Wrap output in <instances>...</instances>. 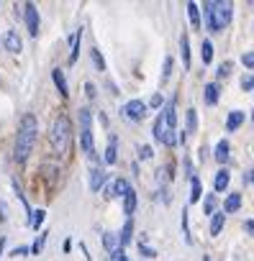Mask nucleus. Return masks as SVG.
Here are the masks:
<instances>
[{"label":"nucleus","instance_id":"1","mask_svg":"<svg viewBox=\"0 0 254 261\" xmlns=\"http://www.w3.org/2000/svg\"><path fill=\"white\" fill-rule=\"evenodd\" d=\"M36 133H39V125H36V118L29 113L23 115L21 125H18V136H16V149H13V156L18 164H23L26 159H29L34 143H36Z\"/></svg>","mask_w":254,"mask_h":261},{"label":"nucleus","instance_id":"2","mask_svg":"<svg viewBox=\"0 0 254 261\" xmlns=\"http://www.w3.org/2000/svg\"><path fill=\"white\" fill-rule=\"evenodd\" d=\"M51 146H54V151L57 154H67L69 151V141H72V123H69V118L67 115H59L57 121H54V125H51Z\"/></svg>","mask_w":254,"mask_h":261},{"label":"nucleus","instance_id":"3","mask_svg":"<svg viewBox=\"0 0 254 261\" xmlns=\"http://www.w3.org/2000/svg\"><path fill=\"white\" fill-rule=\"evenodd\" d=\"M90 121H93V115H90L87 107L80 110V146H83L85 154H90L95 159V146H93V128H90Z\"/></svg>","mask_w":254,"mask_h":261},{"label":"nucleus","instance_id":"4","mask_svg":"<svg viewBox=\"0 0 254 261\" xmlns=\"http://www.w3.org/2000/svg\"><path fill=\"white\" fill-rule=\"evenodd\" d=\"M213 5V18H216V26H219V31L226 29V26L231 23V18H234V11H231V3H226V0H216Z\"/></svg>","mask_w":254,"mask_h":261},{"label":"nucleus","instance_id":"5","mask_svg":"<svg viewBox=\"0 0 254 261\" xmlns=\"http://www.w3.org/2000/svg\"><path fill=\"white\" fill-rule=\"evenodd\" d=\"M123 115L129 121H134V123H139V121H144L147 118V103H141V100H129L123 105Z\"/></svg>","mask_w":254,"mask_h":261},{"label":"nucleus","instance_id":"6","mask_svg":"<svg viewBox=\"0 0 254 261\" xmlns=\"http://www.w3.org/2000/svg\"><path fill=\"white\" fill-rule=\"evenodd\" d=\"M23 18H26V26H29V33L31 36H39V11H36L34 3H26L23 5Z\"/></svg>","mask_w":254,"mask_h":261},{"label":"nucleus","instance_id":"7","mask_svg":"<svg viewBox=\"0 0 254 261\" xmlns=\"http://www.w3.org/2000/svg\"><path fill=\"white\" fill-rule=\"evenodd\" d=\"M129 190H131V184L126 182L123 177H119L113 184L105 187V197H126V192H129Z\"/></svg>","mask_w":254,"mask_h":261},{"label":"nucleus","instance_id":"8","mask_svg":"<svg viewBox=\"0 0 254 261\" xmlns=\"http://www.w3.org/2000/svg\"><path fill=\"white\" fill-rule=\"evenodd\" d=\"M3 44H5V49L11 51V54H18V51L23 49V41H21V36H18L16 31H5Z\"/></svg>","mask_w":254,"mask_h":261},{"label":"nucleus","instance_id":"9","mask_svg":"<svg viewBox=\"0 0 254 261\" xmlns=\"http://www.w3.org/2000/svg\"><path fill=\"white\" fill-rule=\"evenodd\" d=\"M105 164H116L119 161V138L111 136V141H108V149H105Z\"/></svg>","mask_w":254,"mask_h":261},{"label":"nucleus","instance_id":"10","mask_svg":"<svg viewBox=\"0 0 254 261\" xmlns=\"http://www.w3.org/2000/svg\"><path fill=\"white\" fill-rule=\"evenodd\" d=\"M105 179H108V174L103 172V169H93V172H90V190L98 192L105 184Z\"/></svg>","mask_w":254,"mask_h":261},{"label":"nucleus","instance_id":"11","mask_svg":"<svg viewBox=\"0 0 254 261\" xmlns=\"http://www.w3.org/2000/svg\"><path fill=\"white\" fill-rule=\"evenodd\" d=\"M103 246H105V251H121V241H119V233H111V230H105L103 233Z\"/></svg>","mask_w":254,"mask_h":261},{"label":"nucleus","instance_id":"12","mask_svg":"<svg viewBox=\"0 0 254 261\" xmlns=\"http://www.w3.org/2000/svg\"><path fill=\"white\" fill-rule=\"evenodd\" d=\"M51 79H54V85H57L59 95H62V97H67V95H69V90H67V79H65V72H62V69H54V72H51Z\"/></svg>","mask_w":254,"mask_h":261},{"label":"nucleus","instance_id":"13","mask_svg":"<svg viewBox=\"0 0 254 261\" xmlns=\"http://www.w3.org/2000/svg\"><path fill=\"white\" fill-rule=\"evenodd\" d=\"M80 39H83V31H75L69 39V64L77 61V54H80Z\"/></svg>","mask_w":254,"mask_h":261},{"label":"nucleus","instance_id":"14","mask_svg":"<svg viewBox=\"0 0 254 261\" xmlns=\"http://www.w3.org/2000/svg\"><path fill=\"white\" fill-rule=\"evenodd\" d=\"M239 208H241V195L234 192V195L226 197V202H223V213H226V215H229V213H237Z\"/></svg>","mask_w":254,"mask_h":261},{"label":"nucleus","instance_id":"15","mask_svg":"<svg viewBox=\"0 0 254 261\" xmlns=\"http://www.w3.org/2000/svg\"><path fill=\"white\" fill-rule=\"evenodd\" d=\"M187 18H190L193 31L201 29V11H198V3H187Z\"/></svg>","mask_w":254,"mask_h":261},{"label":"nucleus","instance_id":"16","mask_svg":"<svg viewBox=\"0 0 254 261\" xmlns=\"http://www.w3.org/2000/svg\"><path fill=\"white\" fill-rule=\"evenodd\" d=\"M131 236H134V220L131 218H126V223H123V230L119 233V241H121V248L131 241Z\"/></svg>","mask_w":254,"mask_h":261},{"label":"nucleus","instance_id":"17","mask_svg":"<svg viewBox=\"0 0 254 261\" xmlns=\"http://www.w3.org/2000/svg\"><path fill=\"white\" fill-rule=\"evenodd\" d=\"M201 197H203V184L198 177H193L190 179V202H198Z\"/></svg>","mask_w":254,"mask_h":261},{"label":"nucleus","instance_id":"18","mask_svg":"<svg viewBox=\"0 0 254 261\" xmlns=\"http://www.w3.org/2000/svg\"><path fill=\"white\" fill-rule=\"evenodd\" d=\"M226 187H229V172H226V169H221V172L216 174V179H213V190H216V192H223Z\"/></svg>","mask_w":254,"mask_h":261},{"label":"nucleus","instance_id":"19","mask_svg":"<svg viewBox=\"0 0 254 261\" xmlns=\"http://www.w3.org/2000/svg\"><path fill=\"white\" fill-rule=\"evenodd\" d=\"M134 210H136V192H134V190H129V192H126V197H123V213L131 218Z\"/></svg>","mask_w":254,"mask_h":261},{"label":"nucleus","instance_id":"20","mask_svg":"<svg viewBox=\"0 0 254 261\" xmlns=\"http://www.w3.org/2000/svg\"><path fill=\"white\" fill-rule=\"evenodd\" d=\"M241 123H244V113H241V110H234L229 118H226V128H229V131H237Z\"/></svg>","mask_w":254,"mask_h":261},{"label":"nucleus","instance_id":"21","mask_svg":"<svg viewBox=\"0 0 254 261\" xmlns=\"http://www.w3.org/2000/svg\"><path fill=\"white\" fill-rule=\"evenodd\" d=\"M216 161L219 164L229 161V141H219V146H216Z\"/></svg>","mask_w":254,"mask_h":261},{"label":"nucleus","instance_id":"22","mask_svg":"<svg viewBox=\"0 0 254 261\" xmlns=\"http://www.w3.org/2000/svg\"><path fill=\"white\" fill-rule=\"evenodd\" d=\"M219 92H221V90H219V85H205V103L208 105H216V103H219Z\"/></svg>","mask_w":254,"mask_h":261},{"label":"nucleus","instance_id":"23","mask_svg":"<svg viewBox=\"0 0 254 261\" xmlns=\"http://www.w3.org/2000/svg\"><path fill=\"white\" fill-rule=\"evenodd\" d=\"M223 218L226 213H213V220H211V236H219L221 228H223Z\"/></svg>","mask_w":254,"mask_h":261},{"label":"nucleus","instance_id":"24","mask_svg":"<svg viewBox=\"0 0 254 261\" xmlns=\"http://www.w3.org/2000/svg\"><path fill=\"white\" fill-rule=\"evenodd\" d=\"M195 128H198V113H195V107H190L187 118H185V133H193Z\"/></svg>","mask_w":254,"mask_h":261},{"label":"nucleus","instance_id":"25","mask_svg":"<svg viewBox=\"0 0 254 261\" xmlns=\"http://www.w3.org/2000/svg\"><path fill=\"white\" fill-rule=\"evenodd\" d=\"M205 26H208V31H219V26H216V18H213V5L211 3H205Z\"/></svg>","mask_w":254,"mask_h":261},{"label":"nucleus","instance_id":"26","mask_svg":"<svg viewBox=\"0 0 254 261\" xmlns=\"http://www.w3.org/2000/svg\"><path fill=\"white\" fill-rule=\"evenodd\" d=\"M44 218H47V213H44V210H34V213H31V220H29V226H31L34 230H39V226L44 223Z\"/></svg>","mask_w":254,"mask_h":261},{"label":"nucleus","instance_id":"27","mask_svg":"<svg viewBox=\"0 0 254 261\" xmlns=\"http://www.w3.org/2000/svg\"><path fill=\"white\" fill-rule=\"evenodd\" d=\"M180 49H183V64H185V69H190V44H187V36L180 39Z\"/></svg>","mask_w":254,"mask_h":261},{"label":"nucleus","instance_id":"28","mask_svg":"<svg viewBox=\"0 0 254 261\" xmlns=\"http://www.w3.org/2000/svg\"><path fill=\"white\" fill-rule=\"evenodd\" d=\"M201 49H203V64H211V59H213V44L205 39Z\"/></svg>","mask_w":254,"mask_h":261},{"label":"nucleus","instance_id":"29","mask_svg":"<svg viewBox=\"0 0 254 261\" xmlns=\"http://www.w3.org/2000/svg\"><path fill=\"white\" fill-rule=\"evenodd\" d=\"M90 57H93V64H95L98 72L105 69V61H103V57H101V51H98V49H90Z\"/></svg>","mask_w":254,"mask_h":261},{"label":"nucleus","instance_id":"30","mask_svg":"<svg viewBox=\"0 0 254 261\" xmlns=\"http://www.w3.org/2000/svg\"><path fill=\"white\" fill-rule=\"evenodd\" d=\"M47 236H49V233H41V236L36 238V244L31 246V254H36V256L41 254V248H44V244H47Z\"/></svg>","mask_w":254,"mask_h":261},{"label":"nucleus","instance_id":"31","mask_svg":"<svg viewBox=\"0 0 254 261\" xmlns=\"http://www.w3.org/2000/svg\"><path fill=\"white\" fill-rule=\"evenodd\" d=\"M216 205H219L216 195H208V197H205V215H213V213H216Z\"/></svg>","mask_w":254,"mask_h":261},{"label":"nucleus","instance_id":"32","mask_svg":"<svg viewBox=\"0 0 254 261\" xmlns=\"http://www.w3.org/2000/svg\"><path fill=\"white\" fill-rule=\"evenodd\" d=\"M169 75H172V57L165 59V69H162V82H167Z\"/></svg>","mask_w":254,"mask_h":261},{"label":"nucleus","instance_id":"33","mask_svg":"<svg viewBox=\"0 0 254 261\" xmlns=\"http://www.w3.org/2000/svg\"><path fill=\"white\" fill-rule=\"evenodd\" d=\"M252 87H254V75L247 72V75L241 77V90H252Z\"/></svg>","mask_w":254,"mask_h":261},{"label":"nucleus","instance_id":"34","mask_svg":"<svg viewBox=\"0 0 254 261\" xmlns=\"http://www.w3.org/2000/svg\"><path fill=\"white\" fill-rule=\"evenodd\" d=\"M241 61H244V67H247V69H254V51H247L241 57Z\"/></svg>","mask_w":254,"mask_h":261},{"label":"nucleus","instance_id":"35","mask_svg":"<svg viewBox=\"0 0 254 261\" xmlns=\"http://www.w3.org/2000/svg\"><path fill=\"white\" fill-rule=\"evenodd\" d=\"M231 75V61H223V64L219 67V77L223 79V77H229Z\"/></svg>","mask_w":254,"mask_h":261},{"label":"nucleus","instance_id":"36","mask_svg":"<svg viewBox=\"0 0 254 261\" xmlns=\"http://www.w3.org/2000/svg\"><path fill=\"white\" fill-rule=\"evenodd\" d=\"M139 251H141V254L147 256V259H152V256H157V251H154V248H149L147 244H139Z\"/></svg>","mask_w":254,"mask_h":261},{"label":"nucleus","instance_id":"37","mask_svg":"<svg viewBox=\"0 0 254 261\" xmlns=\"http://www.w3.org/2000/svg\"><path fill=\"white\" fill-rule=\"evenodd\" d=\"M139 156H141V159H152V156H154L152 146H141V149H139Z\"/></svg>","mask_w":254,"mask_h":261},{"label":"nucleus","instance_id":"38","mask_svg":"<svg viewBox=\"0 0 254 261\" xmlns=\"http://www.w3.org/2000/svg\"><path fill=\"white\" fill-rule=\"evenodd\" d=\"M123 259H126L123 248H121V251H113V254H111V261H123Z\"/></svg>","mask_w":254,"mask_h":261},{"label":"nucleus","instance_id":"39","mask_svg":"<svg viewBox=\"0 0 254 261\" xmlns=\"http://www.w3.org/2000/svg\"><path fill=\"white\" fill-rule=\"evenodd\" d=\"M29 251H31L29 246H21V248H16V251H13L11 256H26V254H29Z\"/></svg>","mask_w":254,"mask_h":261},{"label":"nucleus","instance_id":"40","mask_svg":"<svg viewBox=\"0 0 254 261\" xmlns=\"http://www.w3.org/2000/svg\"><path fill=\"white\" fill-rule=\"evenodd\" d=\"M85 92H87V97H95V85L87 82V85H85Z\"/></svg>","mask_w":254,"mask_h":261},{"label":"nucleus","instance_id":"41","mask_svg":"<svg viewBox=\"0 0 254 261\" xmlns=\"http://www.w3.org/2000/svg\"><path fill=\"white\" fill-rule=\"evenodd\" d=\"M244 230H247V233H252V236H254V220H247V223H244Z\"/></svg>","mask_w":254,"mask_h":261},{"label":"nucleus","instance_id":"42","mask_svg":"<svg viewBox=\"0 0 254 261\" xmlns=\"http://www.w3.org/2000/svg\"><path fill=\"white\" fill-rule=\"evenodd\" d=\"M162 105V95H154L152 97V107H159Z\"/></svg>","mask_w":254,"mask_h":261},{"label":"nucleus","instance_id":"43","mask_svg":"<svg viewBox=\"0 0 254 261\" xmlns=\"http://www.w3.org/2000/svg\"><path fill=\"white\" fill-rule=\"evenodd\" d=\"M0 220H5V205H3V200H0Z\"/></svg>","mask_w":254,"mask_h":261},{"label":"nucleus","instance_id":"44","mask_svg":"<svg viewBox=\"0 0 254 261\" xmlns=\"http://www.w3.org/2000/svg\"><path fill=\"white\" fill-rule=\"evenodd\" d=\"M3 246H5V236L0 238V256H3Z\"/></svg>","mask_w":254,"mask_h":261},{"label":"nucleus","instance_id":"45","mask_svg":"<svg viewBox=\"0 0 254 261\" xmlns=\"http://www.w3.org/2000/svg\"><path fill=\"white\" fill-rule=\"evenodd\" d=\"M249 182H252V184H254V172H252V177H249Z\"/></svg>","mask_w":254,"mask_h":261},{"label":"nucleus","instance_id":"46","mask_svg":"<svg viewBox=\"0 0 254 261\" xmlns=\"http://www.w3.org/2000/svg\"><path fill=\"white\" fill-rule=\"evenodd\" d=\"M203 261H211V256H203Z\"/></svg>","mask_w":254,"mask_h":261},{"label":"nucleus","instance_id":"47","mask_svg":"<svg viewBox=\"0 0 254 261\" xmlns=\"http://www.w3.org/2000/svg\"><path fill=\"white\" fill-rule=\"evenodd\" d=\"M252 121H254V110H252Z\"/></svg>","mask_w":254,"mask_h":261},{"label":"nucleus","instance_id":"48","mask_svg":"<svg viewBox=\"0 0 254 261\" xmlns=\"http://www.w3.org/2000/svg\"><path fill=\"white\" fill-rule=\"evenodd\" d=\"M123 261H129V259H123Z\"/></svg>","mask_w":254,"mask_h":261}]
</instances>
